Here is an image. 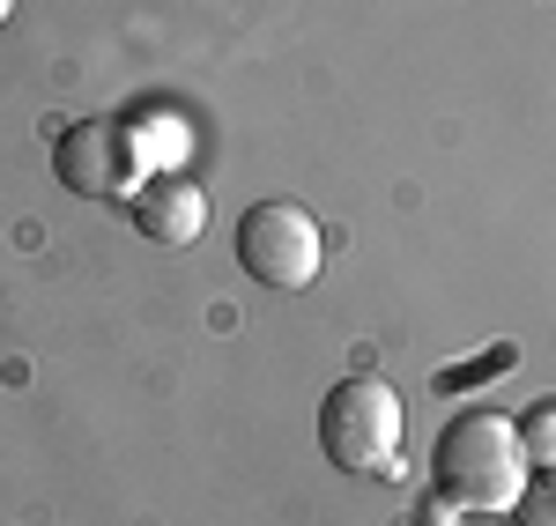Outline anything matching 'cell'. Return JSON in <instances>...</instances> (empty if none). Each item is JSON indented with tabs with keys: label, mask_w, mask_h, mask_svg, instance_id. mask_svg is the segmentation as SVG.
<instances>
[{
	"label": "cell",
	"mask_w": 556,
	"mask_h": 526,
	"mask_svg": "<svg viewBox=\"0 0 556 526\" xmlns=\"http://www.w3.org/2000/svg\"><path fill=\"white\" fill-rule=\"evenodd\" d=\"M519 526H556V475H542V483H527L519 489Z\"/></svg>",
	"instance_id": "cell-7"
},
{
	"label": "cell",
	"mask_w": 556,
	"mask_h": 526,
	"mask_svg": "<svg viewBox=\"0 0 556 526\" xmlns=\"http://www.w3.org/2000/svg\"><path fill=\"white\" fill-rule=\"evenodd\" d=\"M52 171L75 201H134L149 178V149L127 119H75L52 141Z\"/></svg>",
	"instance_id": "cell-4"
},
{
	"label": "cell",
	"mask_w": 556,
	"mask_h": 526,
	"mask_svg": "<svg viewBox=\"0 0 556 526\" xmlns=\"http://www.w3.org/2000/svg\"><path fill=\"white\" fill-rule=\"evenodd\" d=\"M401 438H408V408L386 379H342L319 400V452L342 475H393Z\"/></svg>",
	"instance_id": "cell-2"
},
{
	"label": "cell",
	"mask_w": 556,
	"mask_h": 526,
	"mask_svg": "<svg viewBox=\"0 0 556 526\" xmlns=\"http://www.w3.org/2000/svg\"><path fill=\"white\" fill-rule=\"evenodd\" d=\"M430 489L445 512H475V519H497L513 512L519 489H527V445L519 423L505 408H468L445 423V438L430 452Z\"/></svg>",
	"instance_id": "cell-1"
},
{
	"label": "cell",
	"mask_w": 556,
	"mask_h": 526,
	"mask_svg": "<svg viewBox=\"0 0 556 526\" xmlns=\"http://www.w3.org/2000/svg\"><path fill=\"white\" fill-rule=\"evenodd\" d=\"M460 526H497V519H475V512H468V519H460Z\"/></svg>",
	"instance_id": "cell-8"
},
{
	"label": "cell",
	"mask_w": 556,
	"mask_h": 526,
	"mask_svg": "<svg viewBox=\"0 0 556 526\" xmlns=\"http://www.w3.org/2000/svg\"><path fill=\"white\" fill-rule=\"evenodd\" d=\"M134 230L149 238V245H193L201 230H208V193L193 185L186 171H149L141 178V193H134Z\"/></svg>",
	"instance_id": "cell-5"
},
{
	"label": "cell",
	"mask_w": 556,
	"mask_h": 526,
	"mask_svg": "<svg viewBox=\"0 0 556 526\" xmlns=\"http://www.w3.org/2000/svg\"><path fill=\"white\" fill-rule=\"evenodd\" d=\"M8 15H15V0H0V23H8Z\"/></svg>",
	"instance_id": "cell-9"
},
{
	"label": "cell",
	"mask_w": 556,
	"mask_h": 526,
	"mask_svg": "<svg viewBox=\"0 0 556 526\" xmlns=\"http://www.w3.org/2000/svg\"><path fill=\"white\" fill-rule=\"evenodd\" d=\"M319 260H327V238L304 201H253L238 216V267L260 290H304Z\"/></svg>",
	"instance_id": "cell-3"
},
{
	"label": "cell",
	"mask_w": 556,
	"mask_h": 526,
	"mask_svg": "<svg viewBox=\"0 0 556 526\" xmlns=\"http://www.w3.org/2000/svg\"><path fill=\"white\" fill-rule=\"evenodd\" d=\"M519 445H527V467L556 475V400H542V408L519 415Z\"/></svg>",
	"instance_id": "cell-6"
}]
</instances>
